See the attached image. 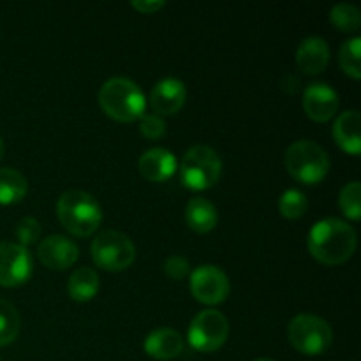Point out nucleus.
Masks as SVG:
<instances>
[{
    "label": "nucleus",
    "mask_w": 361,
    "mask_h": 361,
    "mask_svg": "<svg viewBox=\"0 0 361 361\" xmlns=\"http://www.w3.org/2000/svg\"><path fill=\"white\" fill-rule=\"evenodd\" d=\"M99 104L109 118L130 123L145 115L147 97L134 81L127 78H109L99 90Z\"/></svg>",
    "instance_id": "obj_2"
},
{
    "label": "nucleus",
    "mask_w": 361,
    "mask_h": 361,
    "mask_svg": "<svg viewBox=\"0 0 361 361\" xmlns=\"http://www.w3.org/2000/svg\"><path fill=\"white\" fill-rule=\"evenodd\" d=\"M59 221L67 231L78 238L94 235L102 221L99 201L85 190H67L56 203Z\"/></svg>",
    "instance_id": "obj_3"
},
{
    "label": "nucleus",
    "mask_w": 361,
    "mask_h": 361,
    "mask_svg": "<svg viewBox=\"0 0 361 361\" xmlns=\"http://www.w3.org/2000/svg\"><path fill=\"white\" fill-rule=\"evenodd\" d=\"M162 270H164V274L168 275L171 281H182V279H185L187 275H189L190 267L189 261L183 256H169L168 259L164 261V264H162Z\"/></svg>",
    "instance_id": "obj_28"
},
{
    "label": "nucleus",
    "mask_w": 361,
    "mask_h": 361,
    "mask_svg": "<svg viewBox=\"0 0 361 361\" xmlns=\"http://www.w3.org/2000/svg\"><path fill=\"white\" fill-rule=\"evenodd\" d=\"M229 279L214 264H201L190 274V293L203 305H219L229 296Z\"/></svg>",
    "instance_id": "obj_9"
},
{
    "label": "nucleus",
    "mask_w": 361,
    "mask_h": 361,
    "mask_svg": "<svg viewBox=\"0 0 361 361\" xmlns=\"http://www.w3.org/2000/svg\"><path fill=\"white\" fill-rule=\"evenodd\" d=\"M361 39L353 37L342 44L341 51H338V63H341L342 71L353 80H360L361 78Z\"/></svg>",
    "instance_id": "obj_22"
},
{
    "label": "nucleus",
    "mask_w": 361,
    "mask_h": 361,
    "mask_svg": "<svg viewBox=\"0 0 361 361\" xmlns=\"http://www.w3.org/2000/svg\"><path fill=\"white\" fill-rule=\"evenodd\" d=\"M356 231L341 219L328 217L316 222L309 233L310 254L316 261L326 267H337L351 259L356 250Z\"/></svg>",
    "instance_id": "obj_1"
},
{
    "label": "nucleus",
    "mask_w": 361,
    "mask_h": 361,
    "mask_svg": "<svg viewBox=\"0 0 361 361\" xmlns=\"http://www.w3.org/2000/svg\"><path fill=\"white\" fill-rule=\"evenodd\" d=\"M342 214L351 221H360L361 217V185L360 182H349L342 187L341 196H338Z\"/></svg>",
    "instance_id": "obj_25"
},
{
    "label": "nucleus",
    "mask_w": 361,
    "mask_h": 361,
    "mask_svg": "<svg viewBox=\"0 0 361 361\" xmlns=\"http://www.w3.org/2000/svg\"><path fill=\"white\" fill-rule=\"evenodd\" d=\"M185 221L192 231L204 235V233H210L212 229H215L219 222V214L217 208L214 207V203L204 197H192V200L187 203L185 208Z\"/></svg>",
    "instance_id": "obj_18"
},
{
    "label": "nucleus",
    "mask_w": 361,
    "mask_h": 361,
    "mask_svg": "<svg viewBox=\"0 0 361 361\" xmlns=\"http://www.w3.org/2000/svg\"><path fill=\"white\" fill-rule=\"evenodd\" d=\"M254 361H275V360H271V358H257V360H254Z\"/></svg>",
    "instance_id": "obj_31"
},
{
    "label": "nucleus",
    "mask_w": 361,
    "mask_h": 361,
    "mask_svg": "<svg viewBox=\"0 0 361 361\" xmlns=\"http://www.w3.org/2000/svg\"><path fill=\"white\" fill-rule=\"evenodd\" d=\"M37 257L49 270H67L80 257V249L71 238L63 235H51L41 240L37 247Z\"/></svg>",
    "instance_id": "obj_11"
},
{
    "label": "nucleus",
    "mask_w": 361,
    "mask_h": 361,
    "mask_svg": "<svg viewBox=\"0 0 361 361\" xmlns=\"http://www.w3.org/2000/svg\"><path fill=\"white\" fill-rule=\"evenodd\" d=\"M32 256L20 243L0 242V286L18 288L32 275Z\"/></svg>",
    "instance_id": "obj_10"
},
{
    "label": "nucleus",
    "mask_w": 361,
    "mask_h": 361,
    "mask_svg": "<svg viewBox=\"0 0 361 361\" xmlns=\"http://www.w3.org/2000/svg\"><path fill=\"white\" fill-rule=\"evenodd\" d=\"M328 62H330V48L323 37L312 35L300 42L298 49H296V63H298L300 71L314 76V74L323 73Z\"/></svg>",
    "instance_id": "obj_15"
},
{
    "label": "nucleus",
    "mask_w": 361,
    "mask_h": 361,
    "mask_svg": "<svg viewBox=\"0 0 361 361\" xmlns=\"http://www.w3.org/2000/svg\"><path fill=\"white\" fill-rule=\"evenodd\" d=\"M130 6L136 11H140L141 14H154L159 9H162L166 6V2H157V0H134V2H130Z\"/></svg>",
    "instance_id": "obj_29"
},
{
    "label": "nucleus",
    "mask_w": 361,
    "mask_h": 361,
    "mask_svg": "<svg viewBox=\"0 0 361 361\" xmlns=\"http://www.w3.org/2000/svg\"><path fill=\"white\" fill-rule=\"evenodd\" d=\"M4 152H6V147H4V140H2V136H0V161H2V157H4Z\"/></svg>",
    "instance_id": "obj_30"
},
{
    "label": "nucleus",
    "mask_w": 361,
    "mask_h": 361,
    "mask_svg": "<svg viewBox=\"0 0 361 361\" xmlns=\"http://www.w3.org/2000/svg\"><path fill=\"white\" fill-rule=\"evenodd\" d=\"M137 168L145 180L161 183L176 173V157L166 148H150L140 157Z\"/></svg>",
    "instance_id": "obj_14"
},
{
    "label": "nucleus",
    "mask_w": 361,
    "mask_h": 361,
    "mask_svg": "<svg viewBox=\"0 0 361 361\" xmlns=\"http://www.w3.org/2000/svg\"><path fill=\"white\" fill-rule=\"evenodd\" d=\"M99 291V275L97 271L88 267H81L73 271L67 282V293L74 302H90Z\"/></svg>",
    "instance_id": "obj_19"
},
{
    "label": "nucleus",
    "mask_w": 361,
    "mask_h": 361,
    "mask_svg": "<svg viewBox=\"0 0 361 361\" xmlns=\"http://www.w3.org/2000/svg\"><path fill=\"white\" fill-rule=\"evenodd\" d=\"M303 109L314 122H328L337 115L338 94L328 83H310L303 92Z\"/></svg>",
    "instance_id": "obj_12"
},
{
    "label": "nucleus",
    "mask_w": 361,
    "mask_h": 361,
    "mask_svg": "<svg viewBox=\"0 0 361 361\" xmlns=\"http://www.w3.org/2000/svg\"><path fill=\"white\" fill-rule=\"evenodd\" d=\"M27 190V178L18 169L0 168V204L20 203Z\"/></svg>",
    "instance_id": "obj_20"
},
{
    "label": "nucleus",
    "mask_w": 361,
    "mask_h": 361,
    "mask_svg": "<svg viewBox=\"0 0 361 361\" xmlns=\"http://www.w3.org/2000/svg\"><path fill=\"white\" fill-rule=\"evenodd\" d=\"M286 168L298 182L314 185L326 178L330 171V157L323 147L310 140H300L286 150Z\"/></svg>",
    "instance_id": "obj_4"
},
{
    "label": "nucleus",
    "mask_w": 361,
    "mask_h": 361,
    "mask_svg": "<svg viewBox=\"0 0 361 361\" xmlns=\"http://www.w3.org/2000/svg\"><path fill=\"white\" fill-rule=\"evenodd\" d=\"M16 236L20 240V245L28 247L32 243H37L41 238V224L37 219L34 217H25L18 222L16 226Z\"/></svg>",
    "instance_id": "obj_26"
},
{
    "label": "nucleus",
    "mask_w": 361,
    "mask_h": 361,
    "mask_svg": "<svg viewBox=\"0 0 361 361\" xmlns=\"http://www.w3.org/2000/svg\"><path fill=\"white\" fill-rule=\"evenodd\" d=\"M180 182L190 190L212 189L221 180L222 161L214 148L194 145L182 157L178 168Z\"/></svg>",
    "instance_id": "obj_5"
},
{
    "label": "nucleus",
    "mask_w": 361,
    "mask_h": 361,
    "mask_svg": "<svg viewBox=\"0 0 361 361\" xmlns=\"http://www.w3.org/2000/svg\"><path fill=\"white\" fill-rule=\"evenodd\" d=\"M140 133L147 140H161L166 134V122L159 115L154 113H145L140 118Z\"/></svg>",
    "instance_id": "obj_27"
},
{
    "label": "nucleus",
    "mask_w": 361,
    "mask_h": 361,
    "mask_svg": "<svg viewBox=\"0 0 361 361\" xmlns=\"http://www.w3.org/2000/svg\"><path fill=\"white\" fill-rule=\"evenodd\" d=\"M21 319L18 310L9 302L0 298V348L13 344L20 334Z\"/></svg>",
    "instance_id": "obj_21"
},
{
    "label": "nucleus",
    "mask_w": 361,
    "mask_h": 361,
    "mask_svg": "<svg viewBox=\"0 0 361 361\" xmlns=\"http://www.w3.org/2000/svg\"><path fill=\"white\" fill-rule=\"evenodd\" d=\"M145 353L159 361L175 360L183 351L182 335L171 328H159L145 338Z\"/></svg>",
    "instance_id": "obj_16"
},
{
    "label": "nucleus",
    "mask_w": 361,
    "mask_h": 361,
    "mask_svg": "<svg viewBox=\"0 0 361 361\" xmlns=\"http://www.w3.org/2000/svg\"><path fill=\"white\" fill-rule=\"evenodd\" d=\"M229 335V323L221 310H201L190 321L187 341L197 353H215L226 344Z\"/></svg>",
    "instance_id": "obj_8"
},
{
    "label": "nucleus",
    "mask_w": 361,
    "mask_h": 361,
    "mask_svg": "<svg viewBox=\"0 0 361 361\" xmlns=\"http://www.w3.org/2000/svg\"><path fill=\"white\" fill-rule=\"evenodd\" d=\"M330 21L341 32H358L361 27V13L353 4L341 2L330 11Z\"/></svg>",
    "instance_id": "obj_23"
},
{
    "label": "nucleus",
    "mask_w": 361,
    "mask_h": 361,
    "mask_svg": "<svg viewBox=\"0 0 361 361\" xmlns=\"http://www.w3.org/2000/svg\"><path fill=\"white\" fill-rule=\"evenodd\" d=\"M92 259L99 268L108 271H122L136 259L133 240L120 231H102L94 238L90 247Z\"/></svg>",
    "instance_id": "obj_7"
},
{
    "label": "nucleus",
    "mask_w": 361,
    "mask_h": 361,
    "mask_svg": "<svg viewBox=\"0 0 361 361\" xmlns=\"http://www.w3.org/2000/svg\"><path fill=\"white\" fill-rule=\"evenodd\" d=\"M351 361H355V360H351Z\"/></svg>",
    "instance_id": "obj_32"
},
{
    "label": "nucleus",
    "mask_w": 361,
    "mask_h": 361,
    "mask_svg": "<svg viewBox=\"0 0 361 361\" xmlns=\"http://www.w3.org/2000/svg\"><path fill=\"white\" fill-rule=\"evenodd\" d=\"M187 99V88L176 78H164L150 92V108L154 115L171 116L183 108Z\"/></svg>",
    "instance_id": "obj_13"
},
{
    "label": "nucleus",
    "mask_w": 361,
    "mask_h": 361,
    "mask_svg": "<svg viewBox=\"0 0 361 361\" xmlns=\"http://www.w3.org/2000/svg\"><path fill=\"white\" fill-rule=\"evenodd\" d=\"M289 344L307 356L323 355L334 342V330L319 316L300 314L288 326Z\"/></svg>",
    "instance_id": "obj_6"
},
{
    "label": "nucleus",
    "mask_w": 361,
    "mask_h": 361,
    "mask_svg": "<svg viewBox=\"0 0 361 361\" xmlns=\"http://www.w3.org/2000/svg\"><path fill=\"white\" fill-rule=\"evenodd\" d=\"M0 361H2V360H0Z\"/></svg>",
    "instance_id": "obj_33"
},
{
    "label": "nucleus",
    "mask_w": 361,
    "mask_h": 361,
    "mask_svg": "<svg viewBox=\"0 0 361 361\" xmlns=\"http://www.w3.org/2000/svg\"><path fill=\"white\" fill-rule=\"evenodd\" d=\"M334 137L342 150L358 157L361 152V115L358 109H348L337 116Z\"/></svg>",
    "instance_id": "obj_17"
},
{
    "label": "nucleus",
    "mask_w": 361,
    "mask_h": 361,
    "mask_svg": "<svg viewBox=\"0 0 361 361\" xmlns=\"http://www.w3.org/2000/svg\"><path fill=\"white\" fill-rule=\"evenodd\" d=\"M307 208H309L307 196L298 189H288L282 194L281 200H279V212L286 219H291V221L302 217L307 212Z\"/></svg>",
    "instance_id": "obj_24"
}]
</instances>
